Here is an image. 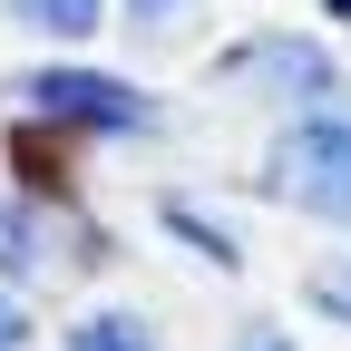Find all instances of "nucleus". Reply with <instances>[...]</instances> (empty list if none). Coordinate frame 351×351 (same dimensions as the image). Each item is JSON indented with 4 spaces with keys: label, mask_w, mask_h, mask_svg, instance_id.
<instances>
[{
    "label": "nucleus",
    "mask_w": 351,
    "mask_h": 351,
    "mask_svg": "<svg viewBox=\"0 0 351 351\" xmlns=\"http://www.w3.org/2000/svg\"><path fill=\"white\" fill-rule=\"evenodd\" d=\"M176 10H186V0H137V20H176Z\"/></svg>",
    "instance_id": "obj_10"
},
{
    "label": "nucleus",
    "mask_w": 351,
    "mask_h": 351,
    "mask_svg": "<svg viewBox=\"0 0 351 351\" xmlns=\"http://www.w3.org/2000/svg\"><path fill=\"white\" fill-rule=\"evenodd\" d=\"M59 351H156V332H147L137 313H88V322H69Z\"/></svg>",
    "instance_id": "obj_7"
},
{
    "label": "nucleus",
    "mask_w": 351,
    "mask_h": 351,
    "mask_svg": "<svg viewBox=\"0 0 351 351\" xmlns=\"http://www.w3.org/2000/svg\"><path fill=\"white\" fill-rule=\"evenodd\" d=\"M20 98L39 117H69V127H156V108L137 88H117L98 69H39V78H20Z\"/></svg>",
    "instance_id": "obj_2"
},
{
    "label": "nucleus",
    "mask_w": 351,
    "mask_h": 351,
    "mask_svg": "<svg viewBox=\"0 0 351 351\" xmlns=\"http://www.w3.org/2000/svg\"><path fill=\"white\" fill-rule=\"evenodd\" d=\"M302 302H313L322 322H351V244H322L302 263Z\"/></svg>",
    "instance_id": "obj_4"
},
{
    "label": "nucleus",
    "mask_w": 351,
    "mask_h": 351,
    "mask_svg": "<svg viewBox=\"0 0 351 351\" xmlns=\"http://www.w3.org/2000/svg\"><path fill=\"white\" fill-rule=\"evenodd\" d=\"M0 351H29V322H20V302H0Z\"/></svg>",
    "instance_id": "obj_9"
},
{
    "label": "nucleus",
    "mask_w": 351,
    "mask_h": 351,
    "mask_svg": "<svg viewBox=\"0 0 351 351\" xmlns=\"http://www.w3.org/2000/svg\"><path fill=\"white\" fill-rule=\"evenodd\" d=\"M10 20L20 29H49V39H88L108 20V0H10Z\"/></svg>",
    "instance_id": "obj_6"
},
{
    "label": "nucleus",
    "mask_w": 351,
    "mask_h": 351,
    "mask_svg": "<svg viewBox=\"0 0 351 351\" xmlns=\"http://www.w3.org/2000/svg\"><path fill=\"white\" fill-rule=\"evenodd\" d=\"M225 78H263V98H293V108H322L341 88V69H332L322 39H254V49L225 59Z\"/></svg>",
    "instance_id": "obj_3"
},
{
    "label": "nucleus",
    "mask_w": 351,
    "mask_h": 351,
    "mask_svg": "<svg viewBox=\"0 0 351 351\" xmlns=\"http://www.w3.org/2000/svg\"><path fill=\"white\" fill-rule=\"evenodd\" d=\"M322 10H332V20H351V0H322Z\"/></svg>",
    "instance_id": "obj_11"
},
{
    "label": "nucleus",
    "mask_w": 351,
    "mask_h": 351,
    "mask_svg": "<svg viewBox=\"0 0 351 351\" xmlns=\"http://www.w3.org/2000/svg\"><path fill=\"white\" fill-rule=\"evenodd\" d=\"M234 351H293V332H283V322H244V332H234Z\"/></svg>",
    "instance_id": "obj_8"
},
{
    "label": "nucleus",
    "mask_w": 351,
    "mask_h": 351,
    "mask_svg": "<svg viewBox=\"0 0 351 351\" xmlns=\"http://www.w3.org/2000/svg\"><path fill=\"white\" fill-rule=\"evenodd\" d=\"M263 195L293 215H322V225H351V117L341 108L293 117L263 156Z\"/></svg>",
    "instance_id": "obj_1"
},
{
    "label": "nucleus",
    "mask_w": 351,
    "mask_h": 351,
    "mask_svg": "<svg viewBox=\"0 0 351 351\" xmlns=\"http://www.w3.org/2000/svg\"><path fill=\"white\" fill-rule=\"evenodd\" d=\"M0 263H10V274H49V215H39V205H10V215H0Z\"/></svg>",
    "instance_id": "obj_5"
}]
</instances>
